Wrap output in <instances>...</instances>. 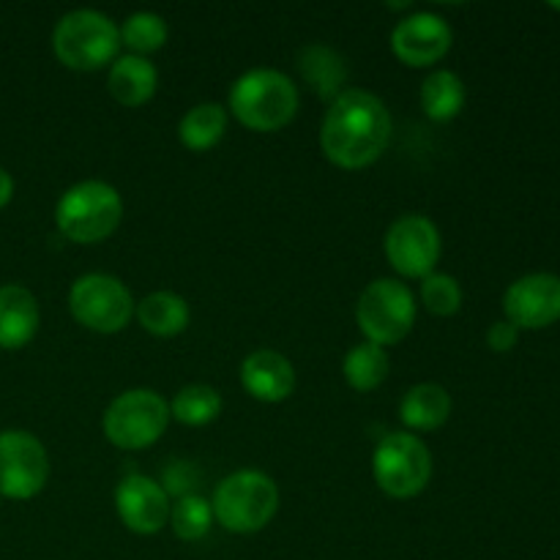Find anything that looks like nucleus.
<instances>
[{
	"label": "nucleus",
	"instance_id": "obj_2",
	"mask_svg": "<svg viewBox=\"0 0 560 560\" xmlns=\"http://www.w3.org/2000/svg\"><path fill=\"white\" fill-rule=\"evenodd\" d=\"M230 109L246 129L279 131L299 113V88L282 71H246L230 88Z\"/></svg>",
	"mask_w": 560,
	"mask_h": 560
},
{
	"label": "nucleus",
	"instance_id": "obj_6",
	"mask_svg": "<svg viewBox=\"0 0 560 560\" xmlns=\"http://www.w3.org/2000/svg\"><path fill=\"white\" fill-rule=\"evenodd\" d=\"M170 424V405L151 388H131L115 397L104 413V435L124 452L153 446Z\"/></svg>",
	"mask_w": 560,
	"mask_h": 560
},
{
	"label": "nucleus",
	"instance_id": "obj_28",
	"mask_svg": "<svg viewBox=\"0 0 560 560\" xmlns=\"http://www.w3.org/2000/svg\"><path fill=\"white\" fill-rule=\"evenodd\" d=\"M517 339H520V328L512 326L509 320L492 323L490 331H487V345H490V350H495V353H509V350L517 345Z\"/></svg>",
	"mask_w": 560,
	"mask_h": 560
},
{
	"label": "nucleus",
	"instance_id": "obj_10",
	"mask_svg": "<svg viewBox=\"0 0 560 560\" xmlns=\"http://www.w3.org/2000/svg\"><path fill=\"white\" fill-rule=\"evenodd\" d=\"M49 476L47 448L25 430L0 432V498L31 501Z\"/></svg>",
	"mask_w": 560,
	"mask_h": 560
},
{
	"label": "nucleus",
	"instance_id": "obj_9",
	"mask_svg": "<svg viewBox=\"0 0 560 560\" xmlns=\"http://www.w3.org/2000/svg\"><path fill=\"white\" fill-rule=\"evenodd\" d=\"M69 310L80 326L96 334H118L135 315L126 284L109 273H85L71 284Z\"/></svg>",
	"mask_w": 560,
	"mask_h": 560
},
{
	"label": "nucleus",
	"instance_id": "obj_11",
	"mask_svg": "<svg viewBox=\"0 0 560 560\" xmlns=\"http://www.w3.org/2000/svg\"><path fill=\"white\" fill-rule=\"evenodd\" d=\"M383 246H386L388 262L402 277L424 279L430 277L441 257V233L432 219L421 217V213H408L388 228Z\"/></svg>",
	"mask_w": 560,
	"mask_h": 560
},
{
	"label": "nucleus",
	"instance_id": "obj_25",
	"mask_svg": "<svg viewBox=\"0 0 560 560\" xmlns=\"http://www.w3.org/2000/svg\"><path fill=\"white\" fill-rule=\"evenodd\" d=\"M164 42H167V22L153 11H137L120 27V44H126L140 58L162 49Z\"/></svg>",
	"mask_w": 560,
	"mask_h": 560
},
{
	"label": "nucleus",
	"instance_id": "obj_31",
	"mask_svg": "<svg viewBox=\"0 0 560 560\" xmlns=\"http://www.w3.org/2000/svg\"><path fill=\"white\" fill-rule=\"evenodd\" d=\"M0 501H3V498H0Z\"/></svg>",
	"mask_w": 560,
	"mask_h": 560
},
{
	"label": "nucleus",
	"instance_id": "obj_13",
	"mask_svg": "<svg viewBox=\"0 0 560 560\" xmlns=\"http://www.w3.org/2000/svg\"><path fill=\"white\" fill-rule=\"evenodd\" d=\"M452 27L441 14L419 11L394 27L392 49L402 63L432 66L452 49Z\"/></svg>",
	"mask_w": 560,
	"mask_h": 560
},
{
	"label": "nucleus",
	"instance_id": "obj_4",
	"mask_svg": "<svg viewBox=\"0 0 560 560\" xmlns=\"http://www.w3.org/2000/svg\"><path fill=\"white\" fill-rule=\"evenodd\" d=\"M124 200L104 180H82L71 186L55 208L58 230L77 244H98L118 230Z\"/></svg>",
	"mask_w": 560,
	"mask_h": 560
},
{
	"label": "nucleus",
	"instance_id": "obj_14",
	"mask_svg": "<svg viewBox=\"0 0 560 560\" xmlns=\"http://www.w3.org/2000/svg\"><path fill=\"white\" fill-rule=\"evenodd\" d=\"M120 523L140 536H153L170 523V495L145 476H126L115 490Z\"/></svg>",
	"mask_w": 560,
	"mask_h": 560
},
{
	"label": "nucleus",
	"instance_id": "obj_12",
	"mask_svg": "<svg viewBox=\"0 0 560 560\" xmlns=\"http://www.w3.org/2000/svg\"><path fill=\"white\" fill-rule=\"evenodd\" d=\"M506 320L517 328L539 331L560 320V277L556 273H528L509 284L503 293Z\"/></svg>",
	"mask_w": 560,
	"mask_h": 560
},
{
	"label": "nucleus",
	"instance_id": "obj_18",
	"mask_svg": "<svg viewBox=\"0 0 560 560\" xmlns=\"http://www.w3.org/2000/svg\"><path fill=\"white\" fill-rule=\"evenodd\" d=\"M399 416L408 430L416 432H430L438 430L448 421L452 416V397L443 386L438 383H419L410 388L399 405Z\"/></svg>",
	"mask_w": 560,
	"mask_h": 560
},
{
	"label": "nucleus",
	"instance_id": "obj_27",
	"mask_svg": "<svg viewBox=\"0 0 560 560\" xmlns=\"http://www.w3.org/2000/svg\"><path fill=\"white\" fill-rule=\"evenodd\" d=\"M421 301H424V306L432 315H457L459 306H463V288L448 273L432 271L430 277L421 279Z\"/></svg>",
	"mask_w": 560,
	"mask_h": 560
},
{
	"label": "nucleus",
	"instance_id": "obj_5",
	"mask_svg": "<svg viewBox=\"0 0 560 560\" xmlns=\"http://www.w3.org/2000/svg\"><path fill=\"white\" fill-rule=\"evenodd\" d=\"M120 31L107 14L77 9L60 16L52 31L55 58L74 71H96L118 55Z\"/></svg>",
	"mask_w": 560,
	"mask_h": 560
},
{
	"label": "nucleus",
	"instance_id": "obj_19",
	"mask_svg": "<svg viewBox=\"0 0 560 560\" xmlns=\"http://www.w3.org/2000/svg\"><path fill=\"white\" fill-rule=\"evenodd\" d=\"M137 320L153 337H178L189 326V304L170 290H156L135 306Z\"/></svg>",
	"mask_w": 560,
	"mask_h": 560
},
{
	"label": "nucleus",
	"instance_id": "obj_8",
	"mask_svg": "<svg viewBox=\"0 0 560 560\" xmlns=\"http://www.w3.org/2000/svg\"><path fill=\"white\" fill-rule=\"evenodd\" d=\"M355 320L366 342L381 348L402 342L416 323V299L408 284L397 279H377L361 293Z\"/></svg>",
	"mask_w": 560,
	"mask_h": 560
},
{
	"label": "nucleus",
	"instance_id": "obj_26",
	"mask_svg": "<svg viewBox=\"0 0 560 560\" xmlns=\"http://www.w3.org/2000/svg\"><path fill=\"white\" fill-rule=\"evenodd\" d=\"M213 509L200 495H180V501L170 509V525L175 536L184 541H197L211 530Z\"/></svg>",
	"mask_w": 560,
	"mask_h": 560
},
{
	"label": "nucleus",
	"instance_id": "obj_23",
	"mask_svg": "<svg viewBox=\"0 0 560 560\" xmlns=\"http://www.w3.org/2000/svg\"><path fill=\"white\" fill-rule=\"evenodd\" d=\"M388 353L386 348L375 342H361L345 355V381L355 388V392H375L383 381L388 377Z\"/></svg>",
	"mask_w": 560,
	"mask_h": 560
},
{
	"label": "nucleus",
	"instance_id": "obj_24",
	"mask_svg": "<svg viewBox=\"0 0 560 560\" xmlns=\"http://www.w3.org/2000/svg\"><path fill=\"white\" fill-rule=\"evenodd\" d=\"M219 413H222V394L206 383L184 386L170 405V416L186 427H206L217 421Z\"/></svg>",
	"mask_w": 560,
	"mask_h": 560
},
{
	"label": "nucleus",
	"instance_id": "obj_7",
	"mask_svg": "<svg viewBox=\"0 0 560 560\" xmlns=\"http://www.w3.org/2000/svg\"><path fill=\"white\" fill-rule=\"evenodd\" d=\"M372 474L377 487L388 498H413L430 485L432 454L424 443L410 432H392L383 438L372 457Z\"/></svg>",
	"mask_w": 560,
	"mask_h": 560
},
{
	"label": "nucleus",
	"instance_id": "obj_16",
	"mask_svg": "<svg viewBox=\"0 0 560 560\" xmlns=\"http://www.w3.org/2000/svg\"><path fill=\"white\" fill-rule=\"evenodd\" d=\"M38 304L33 293L22 284L0 288V348L20 350L36 337Z\"/></svg>",
	"mask_w": 560,
	"mask_h": 560
},
{
	"label": "nucleus",
	"instance_id": "obj_17",
	"mask_svg": "<svg viewBox=\"0 0 560 560\" xmlns=\"http://www.w3.org/2000/svg\"><path fill=\"white\" fill-rule=\"evenodd\" d=\"M156 66L148 58H140V55H124V58H118L107 77L109 93L124 107H142L145 102H151L153 93H156Z\"/></svg>",
	"mask_w": 560,
	"mask_h": 560
},
{
	"label": "nucleus",
	"instance_id": "obj_1",
	"mask_svg": "<svg viewBox=\"0 0 560 560\" xmlns=\"http://www.w3.org/2000/svg\"><path fill=\"white\" fill-rule=\"evenodd\" d=\"M392 140L386 104L366 91H342L328 107L320 126V148L328 162L342 170L370 167Z\"/></svg>",
	"mask_w": 560,
	"mask_h": 560
},
{
	"label": "nucleus",
	"instance_id": "obj_3",
	"mask_svg": "<svg viewBox=\"0 0 560 560\" xmlns=\"http://www.w3.org/2000/svg\"><path fill=\"white\" fill-rule=\"evenodd\" d=\"M213 517L230 534H257L279 509V487L262 470L230 474L213 492Z\"/></svg>",
	"mask_w": 560,
	"mask_h": 560
},
{
	"label": "nucleus",
	"instance_id": "obj_15",
	"mask_svg": "<svg viewBox=\"0 0 560 560\" xmlns=\"http://www.w3.org/2000/svg\"><path fill=\"white\" fill-rule=\"evenodd\" d=\"M241 383L260 402H282L293 394L295 370L277 350H255L241 364Z\"/></svg>",
	"mask_w": 560,
	"mask_h": 560
},
{
	"label": "nucleus",
	"instance_id": "obj_21",
	"mask_svg": "<svg viewBox=\"0 0 560 560\" xmlns=\"http://www.w3.org/2000/svg\"><path fill=\"white\" fill-rule=\"evenodd\" d=\"M421 107L427 118L452 120L465 107V85L454 71H432L421 85Z\"/></svg>",
	"mask_w": 560,
	"mask_h": 560
},
{
	"label": "nucleus",
	"instance_id": "obj_29",
	"mask_svg": "<svg viewBox=\"0 0 560 560\" xmlns=\"http://www.w3.org/2000/svg\"><path fill=\"white\" fill-rule=\"evenodd\" d=\"M14 197V178L9 175V170L0 167V208H5Z\"/></svg>",
	"mask_w": 560,
	"mask_h": 560
},
{
	"label": "nucleus",
	"instance_id": "obj_20",
	"mask_svg": "<svg viewBox=\"0 0 560 560\" xmlns=\"http://www.w3.org/2000/svg\"><path fill=\"white\" fill-rule=\"evenodd\" d=\"M224 131H228V109H224L222 104H213V102L191 107L178 126L180 142H184L189 151H197V153L217 145V142L224 137Z\"/></svg>",
	"mask_w": 560,
	"mask_h": 560
},
{
	"label": "nucleus",
	"instance_id": "obj_30",
	"mask_svg": "<svg viewBox=\"0 0 560 560\" xmlns=\"http://www.w3.org/2000/svg\"><path fill=\"white\" fill-rule=\"evenodd\" d=\"M552 9H558V11H560V3H552Z\"/></svg>",
	"mask_w": 560,
	"mask_h": 560
},
{
	"label": "nucleus",
	"instance_id": "obj_22",
	"mask_svg": "<svg viewBox=\"0 0 560 560\" xmlns=\"http://www.w3.org/2000/svg\"><path fill=\"white\" fill-rule=\"evenodd\" d=\"M306 82L320 98H337L345 82V63L326 44H310L299 58Z\"/></svg>",
	"mask_w": 560,
	"mask_h": 560
}]
</instances>
